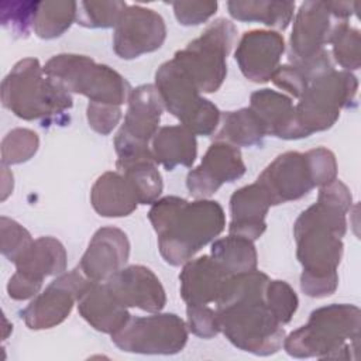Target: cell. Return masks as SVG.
Segmentation results:
<instances>
[{
  "mask_svg": "<svg viewBox=\"0 0 361 361\" xmlns=\"http://www.w3.org/2000/svg\"><path fill=\"white\" fill-rule=\"evenodd\" d=\"M351 204L350 189L334 179L319 188L316 203L303 210L293 224L296 257L302 265L300 289L309 298L330 296L338 286L337 268Z\"/></svg>",
  "mask_w": 361,
  "mask_h": 361,
  "instance_id": "cell-1",
  "label": "cell"
},
{
  "mask_svg": "<svg viewBox=\"0 0 361 361\" xmlns=\"http://www.w3.org/2000/svg\"><path fill=\"white\" fill-rule=\"evenodd\" d=\"M269 276L261 271L231 275L226 279L216 312L220 331L238 350L271 355L282 348L285 330L265 303Z\"/></svg>",
  "mask_w": 361,
  "mask_h": 361,
  "instance_id": "cell-2",
  "label": "cell"
},
{
  "mask_svg": "<svg viewBox=\"0 0 361 361\" xmlns=\"http://www.w3.org/2000/svg\"><path fill=\"white\" fill-rule=\"evenodd\" d=\"M148 219L158 235L161 257L173 267L192 259L226 227L224 210L212 199L189 202L165 196L151 204Z\"/></svg>",
  "mask_w": 361,
  "mask_h": 361,
  "instance_id": "cell-3",
  "label": "cell"
},
{
  "mask_svg": "<svg viewBox=\"0 0 361 361\" xmlns=\"http://www.w3.org/2000/svg\"><path fill=\"white\" fill-rule=\"evenodd\" d=\"M360 329L358 306L331 303L314 309L307 323L289 333L282 345L295 358L355 360Z\"/></svg>",
  "mask_w": 361,
  "mask_h": 361,
  "instance_id": "cell-4",
  "label": "cell"
},
{
  "mask_svg": "<svg viewBox=\"0 0 361 361\" xmlns=\"http://www.w3.org/2000/svg\"><path fill=\"white\" fill-rule=\"evenodd\" d=\"M1 104L18 118H49L69 110L72 94L47 76L37 58L18 61L1 82Z\"/></svg>",
  "mask_w": 361,
  "mask_h": 361,
  "instance_id": "cell-5",
  "label": "cell"
},
{
  "mask_svg": "<svg viewBox=\"0 0 361 361\" xmlns=\"http://www.w3.org/2000/svg\"><path fill=\"white\" fill-rule=\"evenodd\" d=\"M42 69L69 93L82 94L89 102L121 106L133 90L117 71L86 55L58 54L48 59Z\"/></svg>",
  "mask_w": 361,
  "mask_h": 361,
  "instance_id": "cell-6",
  "label": "cell"
},
{
  "mask_svg": "<svg viewBox=\"0 0 361 361\" xmlns=\"http://www.w3.org/2000/svg\"><path fill=\"white\" fill-rule=\"evenodd\" d=\"M237 41V27L226 18L210 23L203 32L173 55L200 93H214L227 75V56Z\"/></svg>",
  "mask_w": 361,
  "mask_h": 361,
  "instance_id": "cell-7",
  "label": "cell"
},
{
  "mask_svg": "<svg viewBox=\"0 0 361 361\" xmlns=\"http://www.w3.org/2000/svg\"><path fill=\"white\" fill-rule=\"evenodd\" d=\"M164 107L195 135H212L220 126L221 111L200 96L192 78L173 59L164 62L155 73L154 85Z\"/></svg>",
  "mask_w": 361,
  "mask_h": 361,
  "instance_id": "cell-8",
  "label": "cell"
},
{
  "mask_svg": "<svg viewBox=\"0 0 361 361\" xmlns=\"http://www.w3.org/2000/svg\"><path fill=\"white\" fill-rule=\"evenodd\" d=\"M340 23L329 11L326 1H303L293 18L289 38V63L298 66L309 80L334 69L333 58L324 48L333 27Z\"/></svg>",
  "mask_w": 361,
  "mask_h": 361,
  "instance_id": "cell-9",
  "label": "cell"
},
{
  "mask_svg": "<svg viewBox=\"0 0 361 361\" xmlns=\"http://www.w3.org/2000/svg\"><path fill=\"white\" fill-rule=\"evenodd\" d=\"M357 90L358 80L347 71L331 69L312 79L295 104L305 137L331 128L340 111L354 102Z\"/></svg>",
  "mask_w": 361,
  "mask_h": 361,
  "instance_id": "cell-10",
  "label": "cell"
},
{
  "mask_svg": "<svg viewBox=\"0 0 361 361\" xmlns=\"http://www.w3.org/2000/svg\"><path fill=\"white\" fill-rule=\"evenodd\" d=\"M124 123L114 137L116 162L154 158L151 141L159 130L164 103L154 85H140L128 96Z\"/></svg>",
  "mask_w": 361,
  "mask_h": 361,
  "instance_id": "cell-11",
  "label": "cell"
},
{
  "mask_svg": "<svg viewBox=\"0 0 361 361\" xmlns=\"http://www.w3.org/2000/svg\"><path fill=\"white\" fill-rule=\"evenodd\" d=\"M111 341L126 353L172 355L188 343V326L175 313H151L130 320L114 334Z\"/></svg>",
  "mask_w": 361,
  "mask_h": 361,
  "instance_id": "cell-12",
  "label": "cell"
},
{
  "mask_svg": "<svg viewBox=\"0 0 361 361\" xmlns=\"http://www.w3.org/2000/svg\"><path fill=\"white\" fill-rule=\"evenodd\" d=\"M93 282L79 267L58 275L21 312L25 326L30 330H47L61 324L68 319L73 305Z\"/></svg>",
  "mask_w": 361,
  "mask_h": 361,
  "instance_id": "cell-13",
  "label": "cell"
},
{
  "mask_svg": "<svg viewBox=\"0 0 361 361\" xmlns=\"http://www.w3.org/2000/svg\"><path fill=\"white\" fill-rule=\"evenodd\" d=\"M166 38V25L157 11L133 4L123 11L113 34V49L121 59L154 52Z\"/></svg>",
  "mask_w": 361,
  "mask_h": 361,
  "instance_id": "cell-14",
  "label": "cell"
},
{
  "mask_svg": "<svg viewBox=\"0 0 361 361\" xmlns=\"http://www.w3.org/2000/svg\"><path fill=\"white\" fill-rule=\"evenodd\" d=\"M241 151L224 141H214L200 164L189 171L186 188L196 199H209L224 183L234 182L245 173Z\"/></svg>",
  "mask_w": 361,
  "mask_h": 361,
  "instance_id": "cell-15",
  "label": "cell"
},
{
  "mask_svg": "<svg viewBox=\"0 0 361 361\" xmlns=\"http://www.w3.org/2000/svg\"><path fill=\"white\" fill-rule=\"evenodd\" d=\"M272 206L299 200L316 188L306 154L288 151L278 155L258 176Z\"/></svg>",
  "mask_w": 361,
  "mask_h": 361,
  "instance_id": "cell-16",
  "label": "cell"
},
{
  "mask_svg": "<svg viewBox=\"0 0 361 361\" xmlns=\"http://www.w3.org/2000/svg\"><path fill=\"white\" fill-rule=\"evenodd\" d=\"M109 292L124 307H138L157 313L166 305L165 289L159 278L144 265H128L104 281Z\"/></svg>",
  "mask_w": 361,
  "mask_h": 361,
  "instance_id": "cell-17",
  "label": "cell"
},
{
  "mask_svg": "<svg viewBox=\"0 0 361 361\" xmlns=\"http://www.w3.org/2000/svg\"><path fill=\"white\" fill-rule=\"evenodd\" d=\"M285 52V39L278 31L252 30L243 34L234 52L241 73L254 83L272 79Z\"/></svg>",
  "mask_w": 361,
  "mask_h": 361,
  "instance_id": "cell-18",
  "label": "cell"
},
{
  "mask_svg": "<svg viewBox=\"0 0 361 361\" xmlns=\"http://www.w3.org/2000/svg\"><path fill=\"white\" fill-rule=\"evenodd\" d=\"M130 257L127 234L113 226L99 228L83 252L79 269L94 282H104L126 267Z\"/></svg>",
  "mask_w": 361,
  "mask_h": 361,
  "instance_id": "cell-19",
  "label": "cell"
},
{
  "mask_svg": "<svg viewBox=\"0 0 361 361\" xmlns=\"http://www.w3.org/2000/svg\"><path fill=\"white\" fill-rule=\"evenodd\" d=\"M271 206L269 195L257 180L237 189L230 197L228 234L258 240L267 230L265 217Z\"/></svg>",
  "mask_w": 361,
  "mask_h": 361,
  "instance_id": "cell-20",
  "label": "cell"
},
{
  "mask_svg": "<svg viewBox=\"0 0 361 361\" xmlns=\"http://www.w3.org/2000/svg\"><path fill=\"white\" fill-rule=\"evenodd\" d=\"M250 109L258 116L267 130V135L282 140L306 138L296 118L292 99L272 89H259L251 93Z\"/></svg>",
  "mask_w": 361,
  "mask_h": 361,
  "instance_id": "cell-21",
  "label": "cell"
},
{
  "mask_svg": "<svg viewBox=\"0 0 361 361\" xmlns=\"http://www.w3.org/2000/svg\"><path fill=\"white\" fill-rule=\"evenodd\" d=\"M227 278L210 255L192 258L179 274L180 296L186 305H209L216 302Z\"/></svg>",
  "mask_w": 361,
  "mask_h": 361,
  "instance_id": "cell-22",
  "label": "cell"
},
{
  "mask_svg": "<svg viewBox=\"0 0 361 361\" xmlns=\"http://www.w3.org/2000/svg\"><path fill=\"white\" fill-rule=\"evenodd\" d=\"M79 314L97 331L114 334L131 317L109 292L104 282H93L78 300Z\"/></svg>",
  "mask_w": 361,
  "mask_h": 361,
  "instance_id": "cell-23",
  "label": "cell"
},
{
  "mask_svg": "<svg viewBox=\"0 0 361 361\" xmlns=\"http://www.w3.org/2000/svg\"><path fill=\"white\" fill-rule=\"evenodd\" d=\"M90 203L103 217H126L140 204L133 186L118 171H107L94 180Z\"/></svg>",
  "mask_w": 361,
  "mask_h": 361,
  "instance_id": "cell-24",
  "label": "cell"
},
{
  "mask_svg": "<svg viewBox=\"0 0 361 361\" xmlns=\"http://www.w3.org/2000/svg\"><path fill=\"white\" fill-rule=\"evenodd\" d=\"M68 254L63 244L55 237H38L14 261L16 271L37 282L47 276L61 275L66 271Z\"/></svg>",
  "mask_w": 361,
  "mask_h": 361,
  "instance_id": "cell-25",
  "label": "cell"
},
{
  "mask_svg": "<svg viewBox=\"0 0 361 361\" xmlns=\"http://www.w3.org/2000/svg\"><path fill=\"white\" fill-rule=\"evenodd\" d=\"M151 152L155 162L168 171L178 165L192 166L197 157L196 135L182 124L159 127L151 141Z\"/></svg>",
  "mask_w": 361,
  "mask_h": 361,
  "instance_id": "cell-26",
  "label": "cell"
},
{
  "mask_svg": "<svg viewBox=\"0 0 361 361\" xmlns=\"http://www.w3.org/2000/svg\"><path fill=\"white\" fill-rule=\"evenodd\" d=\"M228 14L244 23H262L275 30H286L293 18L295 1L271 0H231L227 1Z\"/></svg>",
  "mask_w": 361,
  "mask_h": 361,
  "instance_id": "cell-27",
  "label": "cell"
},
{
  "mask_svg": "<svg viewBox=\"0 0 361 361\" xmlns=\"http://www.w3.org/2000/svg\"><path fill=\"white\" fill-rule=\"evenodd\" d=\"M265 137L264 124L250 107L221 113L216 141H224L234 147H254L261 145Z\"/></svg>",
  "mask_w": 361,
  "mask_h": 361,
  "instance_id": "cell-28",
  "label": "cell"
},
{
  "mask_svg": "<svg viewBox=\"0 0 361 361\" xmlns=\"http://www.w3.org/2000/svg\"><path fill=\"white\" fill-rule=\"evenodd\" d=\"M210 257L228 276L255 271L258 264L254 241L234 234L214 240Z\"/></svg>",
  "mask_w": 361,
  "mask_h": 361,
  "instance_id": "cell-29",
  "label": "cell"
},
{
  "mask_svg": "<svg viewBox=\"0 0 361 361\" xmlns=\"http://www.w3.org/2000/svg\"><path fill=\"white\" fill-rule=\"evenodd\" d=\"M116 166L133 186L140 204H152L159 199L164 182L154 158L149 157L116 162Z\"/></svg>",
  "mask_w": 361,
  "mask_h": 361,
  "instance_id": "cell-30",
  "label": "cell"
},
{
  "mask_svg": "<svg viewBox=\"0 0 361 361\" xmlns=\"http://www.w3.org/2000/svg\"><path fill=\"white\" fill-rule=\"evenodd\" d=\"M78 1H39L34 32L42 39H54L66 32L76 21Z\"/></svg>",
  "mask_w": 361,
  "mask_h": 361,
  "instance_id": "cell-31",
  "label": "cell"
},
{
  "mask_svg": "<svg viewBox=\"0 0 361 361\" xmlns=\"http://www.w3.org/2000/svg\"><path fill=\"white\" fill-rule=\"evenodd\" d=\"M329 44L331 45L333 59L343 71H357L361 63V35L347 21H340L333 27Z\"/></svg>",
  "mask_w": 361,
  "mask_h": 361,
  "instance_id": "cell-32",
  "label": "cell"
},
{
  "mask_svg": "<svg viewBox=\"0 0 361 361\" xmlns=\"http://www.w3.org/2000/svg\"><path fill=\"white\" fill-rule=\"evenodd\" d=\"M127 3L113 1H79L76 23L86 28H111L116 27Z\"/></svg>",
  "mask_w": 361,
  "mask_h": 361,
  "instance_id": "cell-33",
  "label": "cell"
},
{
  "mask_svg": "<svg viewBox=\"0 0 361 361\" xmlns=\"http://www.w3.org/2000/svg\"><path fill=\"white\" fill-rule=\"evenodd\" d=\"M39 147L38 134L30 128H14L8 131L0 145L1 165H16L31 159Z\"/></svg>",
  "mask_w": 361,
  "mask_h": 361,
  "instance_id": "cell-34",
  "label": "cell"
},
{
  "mask_svg": "<svg viewBox=\"0 0 361 361\" xmlns=\"http://www.w3.org/2000/svg\"><path fill=\"white\" fill-rule=\"evenodd\" d=\"M39 1H1L0 23L16 38H27L34 30Z\"/></svg>",
  "mask_w": 361,
  "mask_h": 361,
  "instance_id": "cell-35",
  "label": "cell"
},
{
  "mask_svg": "<svg viewBox=\"0 0 361 361\" xmlns=\"http://www.w3.org/2000/svg\"><path fill=\"white\" fill-rule=\"evenodd\" d=\"M265 303L274 317L283 326L288 324L299 306V299L293 288L281 279H274L267 283Z\"/></svg>",
  "mask_w": 361,
  "mask_h": 361,
  "instance_id": "cell-36",
  "label": "cell"
},
{
  "mask_svg": "<svg viewBox=\"0 0 361 361\" xmlns=\"http://www.w3.org/2000/svg\"><path fill=\"white\" fill-rule=\"evenodd\" d=\"M0 250L14 264L23 251L31 244L32 237L27 228L6 216L0 217Z\"/></svg>",
  "mask_w": 361,
  "mask_h": 361,
  "instance_id": "cell-37",
  "label": "cell"
},
{
  "mask_svg": "<svg viewBox=\"0 0 361 361\" xmlns=\"http://www.w3.org/2000/svg\"><path fill=\"white\" fill-rule=\"evenodd\" d=\"M188 330L202 338H212L220 333L217 312L207 305H188Z\"/></svg>",
  "mask_w": 361,
  "mask_h": 361,
  "instance_id": "cell-38",
  "label": "cell"
},
{
  "mask_svg": "<svg viewBox=\"0 0 361 361\" xmlns=\"http://www.w3.org/2000/svg\"><path fill=\"white\" fill-rule=\"evenodd\" d=\"M313 173L316 188H322L337 179L336 155L326 147H317L305 152Z\"/></svg>",
  "mask_w": 361,
  "mask_h": 361,
  "instance_id": "cell-39",
  "label": "cell"
},
{
  "mask_svg": "<svg viewBox=\"0 0 361 361\" xmlns=\"http://www.w3.org/2000/svg\"><path fill=\"white\" fill-rule=\"evenodd\" d=\"M86 117H87L89 127L93 131L102 135H107L118 124L121 118V109L120 106H114V104L89 102L86 107Z\"/></svg>",
  "mask_w": 361,
  "mask_h": 361,
  "instance_id": "cell-40",
  "label": "cell"
},
{
  "mask_svg": "<svg viewBox=\"0 0 361 361\" xmlns=\"http://www.w3.org/2000/svg\"><path fill=\"white\" fill-rule=\"evenodd\" d=\"M173 14L180 25H199L217 11V1H173Z\"/></svg>",
  "mask_w": 361,
  "mask_h": 361,
  "instance_id": "cell-41",
  "label": "cell"
},
{
  "mask_svg": "<svg viewBox=\"0 0 361 361\" xmlns=\"http://www.w3.org/2000/svg\"><path fill=\"white\" fill-rule=\"evenodd\" d=\"M271 80L276 87L288 92L295 99L302 96L310 82L309 78L298 66L290 63L279 65Z\"/></svg>",
  "mask_w": 361,
  "mask_h": 361,
  "instance_id": "cell-42",
  "label": "cell"
},
{
  "mask_svg": "<svg viewBox=\"0 0 361 361\" xmlns=\"http://www.w3.org/2000/svg\"><path fill=\"white\" fill-rule=\"evenodd\" d=\"M42 288V282H37L31 278L14 272L7 283V293L14 300H27L35 298Z\"/></svg>",
  "mask_w": 361,
  "mask_h": 361,
  "instance_id": "cell-43",
  "label": "cell"
},
{
  "mask_svg": "<svg viewBox=\"0 0 361 361\" xmlns=\"http://www.w3.org/2000/svg\"><path fill=\"white\" fill-rule=\"evenodd\" d=\"M1 200L4 202L13 192V173L6 165H1Z\"/></svg>",
  "mask_w": 361,
  "mask_h": 361,
  "instance_id": "cell-44",
  "label": "cell"
},
{
  "mask_svg": "<svg viewBox=\"0 0 361 361\" xmlns=\"http://www.w3.org/2000/svg\"><path fill=\"white\" fill-rule=\"evenodd\" d=\"M3 323H4V333H3V340H6V338H7V336H8V330H11V331H13V324H8L6 317H3Z\"/></svg>",
  "mask_w": 361,
  "mask_h": 361,
  "instance_id": "cell-45",
  "label": "cell"
}]
</instances>
